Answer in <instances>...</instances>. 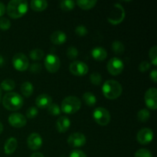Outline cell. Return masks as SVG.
I'll use <instances>...</instances> for the list:
<instances>
[{"label":"cell","mask_w":157,"mask_h":157,"mask_svg":"<svg viewBox=\"0 0 157 157\" xmlns=\"http://www.w3.org/2000/svg\"><path fill=\"white\" fill-rule=\"evenodd\" d=\"M28 2L25 0H12L8 3L6 11L9 16L12 18H18L27 12Z\"/></svg>","instance_id":"cell-1"},{"label":"cell","mask_w":157,"mask_h":157,"mask_svg":"<svg viewBox=\"0 0 157 157\" xmlns=\"http://www.w3.org/2000/svg\"><path fill=\"white\" fill-rule=\"evenodd\" d=\"M24 100L22 97L15 92H8L2 98V104L4 107L11 111L19 110L22 107Z\"/></svg>","instance_id":"cell-2"},{"label":"cell","mask_w":157,"mask_h":157,"mask_svg":"<svg viewBox=\"0 0 157 157\" xmlns=\"http://www.w3.org/2000/svg\"><path fill=\"white\" fill-rule=\"evenodd\" d=\"M123 91L121 84L114 80L105 81L102 86V92L104 97L110 100H114L119 98Z\"/></svg>","instance_id":"cell-3"},{"label":"cell","mask_w":157,"mask_h":157,"mask_svg":"<svg viewBox=\"0 0 157 157\" xmlns=\"http://www.w3.org/2000/svg\"><path fill=\"white\" fill-rule=\"evenodd\" d=\"M81 101L75 96H68L64 98L61 102V110L67 114H72L80 110Z\"/></svg>","instance_id":"cell-4"},{"label":"cell","mask_w":157,"mask_h":157,"mask_svg":"<svg viewBox=\"0 0 157 157\" xmlns=\"http://www.w3.org/2000/svg\"><path fill=\"white\" fill-rule=\"evenodd\" d=\"M125 17V11L123 6L120 4H115L113 10L107 17V20L113 25H117L124 20Z\"/></svg>","instance_id":"cell-5"},{"label":"cell","mask_w":157,"mask_h":157,"mask_svg":"<svg viewBox=\"0 0 157 157\" xmlns=\"http://www.w3.org/2000/svg\"><path fill=\"white\" fill-rule=\"evenodd\" d=\"M93 117L96 123L101 126L107 125L110 121V112L104 107H97L94 111Z\"/></svg>","instance_id":"cell-6"},{"label":"cell","mask_w":157,"mask_h":157,"mask_svg":"<svg viewBox=\"0 0 157 157\" xmlns=\"http://www.w3.org/2000/svg\"><path fill=\"white\" fill-rule=\"evenodd\" d=\"M44 66L46 69L51 73L58 71L61 66L59 58L55 54H49L44 58Z\"/></svg>","instance_id":"cell-7"},{"label":"cell","mask_w":157,"mask_h":157,"mask_svg":"<svg viewBox=\"0 0 157 157\" xmlns=\"http://www.w3.org/2000/svg\"><path fill=\"white\" fill-rule=\"evenodd\" d=\"M12 64L16 70L23 71L29 68V58L25 54L17 53L14 55L13 58H12Z\"/></svg>","instance_id":"cell-8"},{"label":"cell","mask_w":157,"mask_h":157,"mask_svg":"<svg viewBox=\"0 0 157 157\" xmlns=\"http://www.w3.org/2000/svg\"><path fill=\"white\" fill-rule=\"evenodd\" d=\"M107 71L112 75H118L123 71L124 68V64L121 59L119 58H112L110 59L107 64Z\"/></svg>","instance_id":"cell-9"},{"label":"cell","mask_w":157,"mask_h":157,"mask_svg":"<svg viewBox=\"0 0 157 157\" xmlns=\"http://www.w3.org/2000/svg\"><path fill=\"white\" fill-rule=\"evenodd\" d=\"M70 72L76 76H83L88 72V66L81 61H75L69 66Z\"/></svg>","instance_id":"cell-10"},{"label":"cell","mask_w":157,"mask_h":157,"mask_svg":"<svg viewBox=\"0 0 157 157\" xmlns=\"http://www.w3.org/2000/svg\"><path fill=\"white\" fill-rule=\"evenodd\" d=\"M144 101L147 107L151 110L157 108V90L154 87L148 89L144 95Z\"/></svg>","instance_id":"cell-11"},{"label":"cell","mask_w":157,"mask_h":157,"mask_svg":"<svg viewBox=\"0 0 157 157\" xmlns=\"http://www.w3.org/2000/svg\"><path fill=\"white\" fill-rule=\"evenodd\" d=\"M153 139V132L150 128H143L138 132L136 135V140L138 143L142 145H147L152 142Z\"/></svg>","instance_id":"cell-12"},{"label":"cell","mask_w":157,"mask_h":157,"mask_svg":"<svg viewBox=\"0 0 157 157\" xmlns=\"http://www.w3.org/2000/svg\"><path fill=\"white\" fill-rule=\"evenodd\" d=\"M86 136L81 133H74L67 139V144L73 148H79L86 144Z\"/></svg>","instance_id":"cell-13"},{"label":"cell","mask_w":157,"mask_h":157,"mask_svg":"<svg viewBox=\"0 0 157 157\" xmlns=\"http://www.w3.org/2000/svg\"><path fill=\"white\" fill-rule=\"evenodd\" d=\"M9 123L11 126L15 128H21L25 126L27 123L25 117L19 113H14L9 115Z\"/></svg>","instance_id":"cell-14"},{"label":"cell","mask_w":157,"mask_h":157,"mask_svg":"<svg viewBox=\"0 0 157 157\" xmlns=\"http://www.w3.org/2000/svg\"><path fill=\"white\" fill-rule=\"evenodd\" d=\"M42 138L38 133H32L27 139L28 147L32 150H38L42 146Z\"/></svg>","instance_id":"cell-15"},{"label":"cell","mask_w":157,"mask_h":157,"mask_svg":"<svg viewBox=\"0 0 157 157\" xmlns=\"http://www.w3.org/2000/svg\"><path fill=\"white\" fill-rule=\"evenodd\" d=\"M52 104V97L47 94H41L37 97L35 100V104L39 108H48Z\"/></svg>","instance_id":"cell-16"},{"label":"cell","mask_w":157,"mask_h":157,"mask_svg":"<svg viewBox=\"0 0 157 157\" xmlns=\"http://www.w3.org/2000/svg\"><path fill=\"white\" fill-rule=\"evenodd\" d=\"M71 121L67 117H60L56 123V128L60 133H64L70 128Z\"/></svg>","instance_id":"cell-17"},{"label":"cell","mask_w":157,"mask_h":157,"mask_svg":"<svg viewBox=\"0 0 157 157\" xmlns=\"http://www.w3.org/2000/svg\"><path fill=\"white\" fill-rule=\"evenodd\" d=\"M51 41L55 44H62L67 41V35L62 31H55L51 35Z\"/></svg>","instance_id":"cell-18"},{"label":"cell","mask_w":157,"mask_h":157,"mask_svg":"<svg viewBox=\"0 0 157 157\" xmlns=\"http://www.w3.org/2000/svg\"><path fill=\"white\" fill-rule=\"evenodd\" d=\"M17 147H18V141H17V140L14 137L9 138V139L6 141V143H5V153L7 155L12 154V153L16 150Z\"/></svg>","instance_id":"cell-19"},{"label":"cell","mask_w":157,"mask_h":157,"mask_svg":"<svg viewBox=\"0 0 157 157\" xmlns=\"http://www.w3.org/2000/svg\"><path fill=\"white\" fill-rule=\"evenodd\" d=\"M91 55L93 58L97 61H104L107 56V52L105 48L102 47L94 48L91 51Z\"/></svg>","instance_id":"cell-20"},{"label":"cell","mask_w":157,"mask_h":157,"mask_svg":"<svg viewBox=\"0 0 157 157\" xmlns=\"http://www.w3.org/2000/svg\"><path fill=\"white\" fill-rule=\"evenodd\" d=\"M48 3L45 0H32L30 2L31 8L36 12H41L44 10L48 7Z\"/></svg>","instance_id":"cell-21"},{"label":"cell","mask_w":157,"mask_h":157,"mask_svg":"<svg viewBox=\"0 0 157 157\" xmlns=\"http://www.w3.org/2000/svg\"><path fill=\"white\" fill-rule=\"evenodd\" d=\"M33 91L34 87L32 83L29 82V81H25L21 85V92L26 98L30 97L33 94Z\"/></svg>","instance_id":"cell-22"},{"label":"cell","mask_w":157,"mask_h":157,"mask_svg":"<svg viewBox=\"0 0 157 157\" xmlns=\"http://www.w3.org/2000/svg\"><path fill=\"white\" fill-rule=\"evenodd\" d=\"M83 100L87 106L93 107L97 103V98L91 92H85L83 94Z\"/></svg>","instance_id":"cell-23"},{"label":"cell","mask_w":157,"mask_h":157,"mask_svg":"<svg viewBox=\"0 0 157 157\" xmlns=\"http://www.w3.org/2000/svg\"><path fill=\"white\" fill-rule=\"evenodd\" d=\"M97 2H98L96 0H78L76 3L80 8L87 10V9H92L97 4Z\"/></svg>","instance_id":"cell-24"},{"label":"cell","mask_w":157,"mask_h":157,"mask_svg":"<svg viewBox=\"0 0 157 157\" xmlns=\"http://www.w3.org/2000/svg\"><path fill=\"white\" fill-rule=\"evenodd\" d=\"M60 8L64 11H70L75 6V2L73 0H63L59 3Z\"/></svg>","instance_id":"cell-25"},{"label":"cell","mask_w":157,"mask_h":157,"mask_svg":"<svg viewBox=\"0 0 157 157\" xmlns=\"http://www.w3.org/2000/svg\"><path fill=\"white\" fill-rule=\"evenodd\" d=\"M124 44L120 41H114L112 43V50L117 55H121L124 53Z\"/></svg>","instance_id":"cell-26"},{"label":"cell","mask_w":157,"mask_h":157,"mask_svg":"<svg viewBox=\"0 0 157 157\" xmlns=\"http://www.w3.org/2000/svg\"><path fill=\"white\" fill-rule=\"evenodd\" d=\"M15 83L13 80L12 79H6L1 83V87L0 88L3 89L6 91H9L15 88Z\"/></svg>","instance_id":"cell-27"},{"label":"cell","mask_w":157,"mask_h":157,"mask_svg":"<svg viewBox=\"0 0 157 157\" xmlns=\"http://www.w3.org/2000/svg\"><path fill=\"white\" fill-rule=\"evenodd\" d=\"M44 52H43L41 49L40 48H35L33 49L29 53V56L32 58V60H35V61H39L41 58L44 57Z\"/></svg>","instance_id":"cell-28"},{"label":"cell","mask_w":157,"mask_h":157,"mask_svg":"<svg viewBox=\"0 0 157 157\" xmlns=\"http://www.w3.org/2000/svg\"><path fill=\"white\" fill-rule=\"evenodd\" d=\"M150 113L148 109H141L137 113V119L140 122H146L150 119Z\"/></svg>","instance_id":"cell-29"},{"label":"cell","mask_w":157,"mask_h":157,"mask_svg":"<svg viewBox=\"0 0 157 157\" xmlns=\"http://www.w3.org/2000/svg\"><path fill=\"white\" fill-rule=\"evenodd\" d=\"M90 81L94 85H100L102 81V76L98 72H94L90 75Z\"/></svg>","instance_id":"cell-30"},{"label":"cell","mask_w":157,"mask_h":157,"mask_svg":"<svg viewBox=\"0 0 157 157\" xmlns=\"http://www.w3.org/2000/svg\"><path fill=\"white\" fill-rule=\"evenodd\" d=\"M48 112L51 115L58 116V115H59L60 113H61V110L58 104H55V103H53V104H52L48 107Z\"/></svg>","instance_id":"cell-31"},{"label":"cell","mask_w":157,"mask_h":157,"mask_svg":"<svg viewBox=\"0 0 157 157\" xmlns=\"http://www.w3.org/2000/svg\"><path fill=\"white\" fill-rule=\"evenodd\" d=\"M149 56H150L151 62L153 65H157V47L156 45L152 47L149 52Z\"/></svg>","instance_id":"cell-32"},{"label":"cell","mask_w":157,"mask_h":157,"mask_svg":"<svg viewBox=\"0 0 157 157\" xmlns=\"http://www.w3.org/2000/svg\"><path fill=\"white\" fill-rule=\"evenodd\" d=\"M66 53H67V58H70V59H75L78 55V51L75 47L71 46L67 48Z\"/></svg>","instance_id":"cell-33"},{"label":"cell","mask_w":157,"mask_h":157,"mask_svg":"<svg viewBox=\"0 0 157 157\" xmlns=\"http://www.w3.org/2000/svg\"><path fill=\"white\" fill-rule=\"evenodd\" d=\"M11 27V21L6 17L0 18V29L2 30H8Z\"/></svg>","instance_id":"cell-34"},{"label":"cell","mask_w":157,"mask_h":157,"mask_svg":"<svg viewBox=\"0 0 157 157\" xmlns=\"http://www.w3.org/2000/svg\"><path fill=\"white\" fill-rule=\"evenodd\" d=\"M135 157H153V155L150 150L147 149H140L136 152Z\"/></svg>","instance_id":"cell-35"},{"label":"cell","mask_w":157,"mask_h":157,"mask_svg":"<svg viewBox=\"0 0 157 157\" xmlns=\"http://www.w3.org/2000/svg\"><path fill=\"white\" fill-rule=\"evenodd\" d=\"M75 33L81 37L85 36L87 34V29L84 25H80L75 28Z\"/></svg>","instance_id":"cell-36"},{"label":"cell","mask_w":157,"mask_h":157,"mask_svg":"<svg viewBox=\"0 0 157 157\" xmlns=\"http://www.w3.org/2000/svg\"><path fill=\"white\" fill-rule=\"evenodd\" d=\"M38 110L36 107H31L26 111V117L29 119H32V118H35V117L38 115Z\"/></svg>","instance_id":"cell-37"},{"label":"cell","mask_w":157,"mask_h":157,"mask_svg":"<svg viewBox=\"0 0 157 157\" xmlns=\"http://www.w3.org/2000/svg\"><path fill=\"white\" fill-rule=\"evenodd\" d=\"M150 67V64L147 61H143L139 65V70L141 72H145L148 71Z\"/></svg>","instance_id":"cell-38"},{"label":"cell","mask_w":157,"mask_h":157,"mask_svg":"<svg viewBox=\"0 0 157 157\" xmlns=\"http://www.w3.org/2000/svg\"><path fill=\"white\" fill-rule=\"evenodd\" d=\"M69 157H87L85 153L79 150H75L70 153Z\"/></svg>","instance_id":"cell-39"},{"label":"cell","mask_w":157,"mask_h":157,"mask_svg":"<svg viewBox=\"0 0 157 157\" xmlns=\"http://www.w3.org/2000/svg\"><path fill=\"white\" fill-rule=\"evenodd\" d=\"M30 71L32 73H38L41 70V65L38 63H35V64H32L30 67Z\"/></svg>","instance_id":"cell-40"},{"label":"cell","mask_w":157,"mask_h":157,"mask_svg":"<svg viewBox=\"0 0 157 157\" xmlns=\"http://www.w3.org/2000/svg\"><path fill=\"white\" fill-rule=\"evenodd\" d=\"M150 79L153 81V82H155V83L157 82V71L156 70V69H154V70L152 71L151 73H150Z\"/></svg>","instance_id":"cell-41"},{"label":"cell","mask_w":157,"mask_h":157,"mask_svg":"<svg viewBox=\"0 0 157 157\" xmlns=\"http://www.w3.org/2000/svg\"><path fill=\"white\" fill-rule=\"evenodd\" d=\"M5 12H6V6L4 3L0 2V18L4 15Z\"/></svg>","instance_id":"cell-42"},{"label":"cell","mask_w":157,"mask_h":157,"mask_svg":"<svg viewBox=\"0 0 157 157\" xmlns=\"http://www.w3.org/2000/svg\"><path fill=\"white\" fill-rule=\"evenodd\" d=\"M31 157H44V156L42 153H39V152H36V153H34L31 156Z\"/></svg>","instance_id":"cell-43"},{"label":"cell","mask_w":157,"mask_h":157,"mask_svg":"<svg viewBox=\"0 0 157 157\" xmlns=\"http://www.w3.org/2000/svg\"><path fill=\"white\" fill-rule=\"evenodd\" d=\"M3 64H4V59H3V58L2 55H0V66L2 65Z\"/></svg>","instance_id":"cell-44"},{"label":"cell","mask_w":157,"mask_h":157,"mask_svg":"<svg viewBox=\"0 0 157 157\" xmlns=\"http://www.w3.org/2000/svg\"><path fill=\"white\" fill-rule=\"evenodd\" d=\"M2 131H3V126L2 124V123L0 122V134L2 133Z\"/></svg>","instance_id":"cell-45"},{"label":"cell","mask_w":157,"mask_h":157,"mask_svg":"<svg viewBox=\"0 0 157 157\" xmlns=\"http://www.w3.org/2000/svg\"><path fill=\"white\" fill-rule=\"evenodd\" d=\"M1 100H2V89L0 88V102H1Z\"/></svg>","instance_id":"cell-46"}]
</instances>
